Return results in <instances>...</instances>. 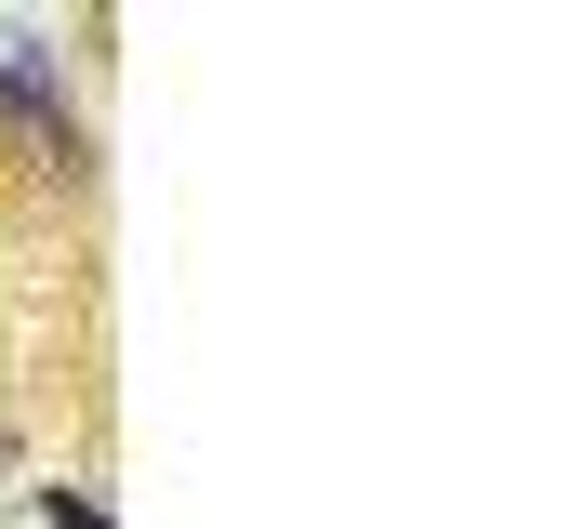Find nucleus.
Wrapping results in <instances>:
<instances>
[{
    "label": "nucleus",
    "mask_w": 569,
    "mask_h": 529,
    "mask_svg": "<svg viewBox=\"0 0 569 529\" xmlns=\"http://www.w3.org/2000/svg\"><path fill=\"white\" fill-rule=\"evenodd\" d=\"M27 517H40V529H107V503H93V490H67V477H40V490H27Z\"/></svg>",
    "instance_id": "obj_1"
}]
</instances>
